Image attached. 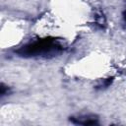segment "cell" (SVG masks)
Returning a JSON list of instances; mask_svg holds the SVG:
<instances>
[{
	"mask_svg": "<svg viewBox=\"0 0 126 126\" xmlns=\"http://www.w3.org/2000/svg\"><path fill=\"white\" fill-rule=\"evenodd\" d=\"M62 50V46L56 41L54 37H45L22 46L17 53L23 57L39 56L58 53Z\"/></svg>",
	"mask_w": 126,
	"mask_h": 126,
	"instance_id": "cell-1",
	"label": "cell"
},
{
	"mask_svg": "<svg viewBox=\"0 0 126 126\" xmlns=\"http://www.w3.org/2000/svg\"><path fill=\"white\" fill-rule=\"evenodd\" d=\"M70 121L74 124L79 125H96L98 124L97 117L95 115H79V116H72L70 117Z\"/></svg>",
	"mask_w": 126,
	"mask_h": 126,
	"instance_id": "cell-2",
	"label": "cell"
},
{
	"mask_svg": "<svg viewBox=\"0 0 126 126\" xmlns=\"http://www.w3.org/2000/svg\"><path fill=\"white\" fill-rule=\"evenodd\" d=\"M94 17H95V24H96L99 28L104 29V28H105V25H106V21H105V18H104V16H103V14L100 13V12H98V13L95 14Z\"/></svg>",
	"mask_w": 126,
	"mask_h": 126,
	"instance_id": "cell-3",
	"label": "cell"
},
{
	"mask_svg": "<svg viewBox=\"0 0 126 126\" xmlns=\"http://www.w3.org/2000/svg\"><path fill=\"white\" fill-rule=\"evenodd\" d=\"M6 93H8V88L2 84V85H1V93H0V94H1V95L3 96V95L6 94Z\"/></svg>",
	"mask_w": 126,
	"mask_h": 126,
	"instance_id": "cell-4",
	"label": "cell"
},
{
	"mask_svg": "<svg viewBox=\"0 0 126 126\" xmlns=\"http://www.w3.org/2000/svg\"><path fill=\"white\" fill-rule=\"evenodd\" d=\"M125 20H126V13H125Z\"/></svg>",
	"mask_w": 126,
	"mask_h": 126,
	"instance_id": "cell-5",
	"label": "cell"
}]
</instances>
